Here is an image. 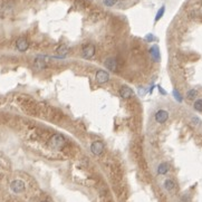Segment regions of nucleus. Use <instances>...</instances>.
I'll return each mask as SVG.
<instances>
[{"instance_id":"nucleus-12","label":"nucleus","mask_w":202,"mask_h":202,"mask_svg":"<svg viewBox=\"0 0 202 202\" xmlns=\"http://www.w3.org/2000/svg\"><path fill=\"white\" fill-rule=\"evenodd\" d=\"M68 52H69V48L66 45H61L59 47L57 48V54L61 56V58H64L63 56H66L68 54Z\"/></svg>"},{"instance_id":"nucleus-1","label":"nucleus","mask_w":202,"mask_h":202,"mask_svg":"<svg viewBox=\"0 0 202 202\" xmlns=\"http://www.w3.org/2000/svg\"><path fill=\"white\" fill-rule=\"evenodd\" d=\"M48 145L55 151H61L66 145V140L61 134H53L48 141Z\"/></svg>"},{"instance_id":"nucleus-22","label":"nucleus","mask_w":202,"mask_h":202,"mask_svg":"<svg viewBox=\"0 0 202 202\" xmlns=\"http://www.w3.org/2000/svg\"><path fill=\"white\" fill-rule=\"evenodd\" d=\"M41 202H48V201H41Z\"/></svg>"},{"instance_id":"nucleus-13","label":"nucleus","mask_w":202,"mask_h":202,"mask_svg":"<svg viewBox=\"0 0 202 202\" xmlns=\"http://www.w3.org/2000/svg\"><path fill=\"white\" fill-rule=\"evenodd\" d=\"M168 171H169L168 163H161L159 165V168H157V173L159 174H165V173H168Z\"/></svg>"},{"instance_id":"nucleus-8","label":"nucleus","mask_w":202,"mask_h":202,"mask_svg":"<svg viewBox=\"0 0 202 202\" xmlns=\"http://www.w3.org/2000/svg\"><path fill=\"white\" fill-rule=\"evenodd\" d=\"M16 47L17 49L19 50V52H26L28 48H29V42L26 38H24V37H20V38H18L17 41H16Z\"/></svg>"},{"instance_id":"nucleus-15","label":"nucleus","mask_w":202,"mask_h":202,"mask_svg":"<svg viewBox=\"0 0 202 202\" xmlns=\"http://www.w3.org/2000/svg\"><path fill=\"white\" fill-rule=\"evenodd\" d=\"M196 95H198V91L196 89H194V88L193 89H190L188 93H187V98L190 100V101L191 100H194L195 97H196Z\"/></svg>"},{"instance_id":"nucleus-10","label":"nucleus","mask_w":202,"mask_h":202,"mask_svg":"<svg viewBox=\"0 0 202 202\" xmlns=\"http://www.w3.org/2000/svg\"><path fill=\"white\" fill-rule=\"evenodd\" d=\"M34 66L37 68V69H42V68H46L48 66L46 57H44V56H38V57L35 59Z\"/></svg>"},{"instance_id":"nucleus-19","label":"nucleus","mask_w":202,"mask_h":202,"mask_svg":"<svg viewBox=\"0 0 202 202\" xmlns=\"http://www.w3.org/2000/svg\"><path fill=\"white\" fill-rule=\"evenodd\" d=\"M173 96L175 97V100L178 102H182V96L179 94V92L176 89H173Z\"/></svg>"},{"instance_id":"nucleus-20","label":"nucleus","mask_w":202,"mask_h":202,"mask_svg":"<svg viewBox=\"0 0 202 202\" xmlns=\"http://www.w3.org/2000/svg\"><path fill=\"white\" fill-rule=\"evenodd\" d=\"M145 39H146L148 41H153V40H154V36H153V35H151V34H148V36L145 37Z\"/></svg>"},{"instance_id":"nucleus-17","label":"nucleus","mask_w":202,"mask_h":202,"mask_svg":"<svg viewBox=\"0 0 202 202\" xmlns=\"http://www.w3.org/2000/svg\"><path fill=\"white\" fill-rule=\"evenodd\" d=\"M193 107H194L195 111H198V112H202V98H199V100H196V101L194 102Z\"/></svg>"},{"instance_id":"nucleus-21","label":"nucleus","mask_w":202,"mask_h":202,"mask_svg":"<svg viewBox=\"0 0 202 202\" xmlns=\"http://www.w3.org/2000/svg\"><path fill=\"white\" fill-rule=\"evenodd\" d=\"M159 89H160V92H161V94H163V95H166V92H165L164 89H162L161 86H159Z\"/></svg>"},{"instance_id":"nucleus-16","label":"nucleus","mask_w":202,"mask_h":202,"mask_svg":"<svg viewBox=\"0 0 202 202\" xmlns=\"http://www.w3.org/2000/svg\"><path fill=\"white\" fill-rule=\"evenodd\" d=\"M164 13H165V7L164 6H162L160 9H159V11H157V14H156V16H155V22L156 21H159L160 19H161L162 17H163V15H164Z\"/></svg>"},{"instance_id":"nucleus-9","label":"nucleus","mask_w":202,"mask_h":202,"mask_svg":"<svg viewBox=\"0 0 202 202\" xmlns=\"http://www.w3.org/2000/svg\"><path fill=\"white\" fill-rule=\"evenodd\" d=\"M94 55H95V46L93 44H87L86 46H84V48H83V56L85 58L89 59Z\"/></svg>"},{"instance_id":"nucleus-18","label":"nucleus","mask_w":202,"mask_h":202,"mask_svg":"<svg viewBox=\"0 0 202 202\" xmlns=\"http://www.w3.org/2000/svg\"><path fill=\"white\" fill-rule=\"evenodd\" d=\"M116 1L117 0H103V3L106 7H113L115 3H116Z\"/></svg>"},{"instance_id":"nucleus-5","label":"nucleus","mask_w":202,"mask_h":202,"mask_svg":"<svg viewBox=\"0 0 202 202\" xmlns=\"http://www.w3.org/2000/svg\"><path fill=\"white\" fill-rule=\"evenodd\" d=\"M169 120V113L165 109H159L155 113V121L159 124H164Z\"/></svg>"},{"instance_id":"nucleus-4","label":"nucleus","mask_w":202,"mask_h":202,"mask_svg":"<svg viewBox=\"0 0 202 202\" xmlns=\"http://www.w3.org/2000/svg\"><path fill=\"white\" fill-rule=\"evenodd\" d=\"M91 151L95 155H101L104 151V144L101 141H94L91 144Z\"/></svg>"},{"instance_id":"nucleus-2","label":"nucleus","mask_w":202,"mask_h":202,"mask_svg":"<svg viewBox=\"0 0 202 202\" xmlns=\"http://www.w3.org/2000/svg\"><path fill=\"white\" fill-rule=\"evenodd\" d=\"M10 189L14 193H21L25 191V183L21 180H14L10 183Z\"/></svg>"},{"instance_id":"nucleus-7","label":"nucleus","mask_w":202,"mask_h":202,"mask_svg":"<svg viewBox=\"0 0 202 202\" xmlns=\"http://www.w3.org/2000/svg\"><path fill=\"white\" fill-rule=\"evenodd\" d=\"M120 95H121L122 98L124 100H128L131 98L133 95H134V92L131 87H128L126 85H123L121 88H120Z\"/></svg>"},{"instance_id":"nucleus-3","label":"nucleus","mask_w":202,"mask_h":202,"mask_svg":"<svg viewBox=\"0 0 202 202\" xmlns=\"http://www.w3.org/2000/svg\"><path fill=\"white\" fill-rule=\"evenodd\" d=\"M95 78H96V81L98 84H105V83H107L109 81V74H108L106 70L100 69V70L96 72Z\"/></svg>"},{"instance_id":"nucleus-14","label":"nucleus","mask_w":202,"mask_h":202,"mask_svg":"<svg viewBox=\"0 0 202 202\" xmlns=\"http://www.w3.org/2000/svg\"><path fill=\"white\" fill-rule=\"evenodd\" d=\"M164 188L166 189L168 191H170V192H171V191H173V190L175 189L174 181H173V180H170V179H169V180H166V181L164 182Z\"/></svg>"},{"instance_id":"nucleus-11","label":"nucleus","mask_w":202,"mask_h":202,"mask_svg":"<svg viewBox=\"0 0 202 202\" xmlns=\"http://www.w3.org/2000/svg\"><path fill=\"white\" fill-rule=\"evenodd\" d=\"M150 54L152 56V58H153V61H160V57H161V55H160V49H159V46H152V47L150 48Z\"/></svg>"},{"instance_id":"nucleus-6","label":"nucleus","mask_w":202,"mask_h":202,"mask_svg":"<svg viewBox=\"0 0 202 202\" xmlns=\"http://www.w3.org/2000/svg\"><path fill=\"white\" fill-rule=\"evenodd\" d=\"M104 65L106 66L108 70H111V72H117L118 70V63L117 61L115 59L114 57H109L107 58L106 61H104Z\"/></svg>"}]
</instances>
